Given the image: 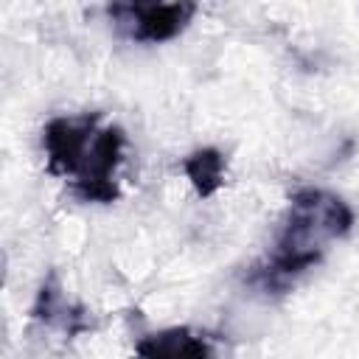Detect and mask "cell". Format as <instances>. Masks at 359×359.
I'll use <instances>...</instances> for the list:
<instances>
[{
  "mask_svg": "<svg viewBox=\"0 0 359 359\" xmlns=\"http://www.w3.org/2000/svg\"><path fill=\"white\" fill-rule=\"evenodd\" d=\"M353 227L351 205L323 188H300L289 199L272 252L247 272V283L264 292H283L306 269L317 266L328 247Z\"/></svg>",
  "mask_w": 359,
  "mask_h": 359,
  "instance_id": "obj_1",
  "label": "cell"
},
{
  "mask_svg": "<svg viewBox=\"0 0 359 359\" xmlns=\"http://www.w3.org/2000/svg\"><path fill=\"white\" fill-rule=\"evenodd\" d=\"M48 174L65 177L84 202L109 205L121 196L118 165L123 163L126 135L115 123H101V112L59 115L42 129Z\"/></svg>",
  "mask_w": 359,
  "mask_h": 359,
  "instance_id": "obj_2",
  "label": "cell"
},
{
  "mask_svg": "<svg viewBox=\"0 0 359 359\" xmlns=\"http://www.w3.org/2000/svg\"><path fill=\"white\" fill-rule=\"evenodd\" d=\"M199 6L188 0L177 3H112L107 6L115 28L132 42H168L180 36L196 17Z\"/></svg>",
  "mask_w": 359,
  "mask_h": 359,
  "instance_id": "obj_3",
  "label": "cell"
},
{
  "mask_svg": "<svg viewBox=\"0 0 359 359\" xmlns=\"http://www.w3.org/2000/svg\"><path fill=\"white\" fill-rule=\"evenodd\" d=\"M135 359H216V356L202 334L185 325H174L137 339Z\"/></svg>",
  "mask_w": 359,
  "mask_h": 359,
  "instance_id": "obj_4",
  "label": "cell"
},
{
  "mask_svg": "<svg viewBox=\"0 0 359 359\" xmlns=\"http://www.w3.org/2000/svg\"><path fill=\"white\" fill-rule=\"evenodd\" d=\"M81 314H84V311H81L79 306L65 303L62 289H59V283H56V275L50 272L48 280H45L42 289H39V297H36V306H34V317L42 320L45 325H56V323H59V325L73 337V334L90 328V323H87Z\"/></svg>",
  "mask_w": 359,
  "mask_h": 359,
  "instance_id": "obj_5",
  "label": "cell"
},
{
  "mask_svg": "<svg viewBox=\"0 0 359 359\" xmlns=\"http://www.w3.org/2000/svg\"><path fill=\"white\" fill-rule=\"evenodd\" d=\"M182 168H185V174H188V180H191L194 191H196L202 199L213 196V194L224 185V157H222L219 149H210V146H208V149L191 151V154L185 157Z\"/></svg>",
  "mask_w": 359,
  "mask_h": 359,
  "instance_id": "obj_6",
  "label": "cell"
}]
</instances>
